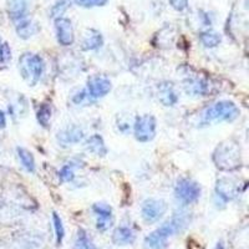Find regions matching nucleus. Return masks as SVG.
I'll return each mask as SVG.
<instances>
[{"instance_id":"29","label":"nucleus","mask_w":249,"mask_h":249,"mask_svg":"<svg viewBox=\"0 0 249 249\" xmlns=\"http://www.w3.org/2000/svg\"><path fill=\"white\" fill-rule=\"evenodd\" d=\"M10 59H12V49L8 43H3L1 53H0V64H6Z\"/></svg>"},{"instance_id":"12","label":"nucleus","mask_w":249,"mask_h":249,"mask_svg":"<svg viewBox=\"0 0 249 249\" xmlns=\"http://www.w3.org/2000/svg\"><path fill=\"white\" fill-rule=\"evenodd\" d=\"M184 89L188 93H192L196 96H206L210 90L207 80L199 76H188L184 80Z\"/></svg>"},{"instance_id":"32","label":"nucleus","mask_w":249,"mask_h":249,"mask_svg":"<svg viewBox=\"0 0 249 249\" xmlns=\"http://www.w3.org/2000/svg\"><path fill=\"white\" fill-rule=\"evenodd\" d=\"M215 249H224V248H223V244H222V243H218L217 247H215Z\"/></svg>"},{"instance_id":"4","label":"nucleus","mask_w":249,"mask_h":249,"mask_svg":"<svg viewBox=\"0 0 249 249\" xmlns=\"http://www.w3.org/2000/svg\"><path fill=\"white\" fill-rule=\"evenodd\" d=\"M239 108L232 101H219L204 111V120L207 122L227 121L232 122L239 116Z\"/></svg>"},{"instance_id":"33","label":"nucleus","mask_w":249,"mask_h":249,"mask_svg":"<svg viewBox=\"0 0 249 249\" xmlns=\"http://www.w3.org/2000/svg\"><path fill=\"white\" fill-rule=\"evenodd\" d=\"M1 46H3V41L0 40V53H1Z\"/></svg>"},{"instance_id":"24","label":"nucleus","mask_w":249,"mask_h":249,"mask_svg":"<svg viewBox=\"0 0 249 249\" xmlns=\"http://www.w3.org/2000/svg\"><path fill=\"white\" fill-rule=\"evenodd\" d=\"M18 217V212L10 207V204L0 202V221L13 222Z\"/></svg>"},{"instance_id":"14","label":"nucleus","mask_w":249,"mask_h":249,"mask_svg":"<svg viewBox=\"0 0 249 249\" xmlns=\"http://www.w3.org/2000/svg\"><path fill=\"white\" fill-rule=\"evenodd\" d=\"M136 239V234L128 227H119L112 234V242L117 246H127L132 244Z\"/></svg>"},{"instance_id":"20","label":"nucleus","mask_w":249,"mask_h":249,"mask_svg":"<svg viewBox=\"0 0 249 249\" xmlns=\"http://www.w3.org/2000/svg\"><path fill=\"white\" fill-rule=\"evenodd\" d=\"M18 156H19V160L23 164V167L25 168L28 172H34L35 171V160L34 156L30 151H28L26 148L18 147Z\"/></svg>"},{"instance_id":"19","label":"nucleus","mask_w":249,"mask_h":249,"mask_svg":"<svg viewBox=\"0 0 249 249\" xmlns=\"http://www.w3.org/2000/svg\"><path fill=\"white\" fill-rule=\"evenodd\" d=\"M104 44L102 35L97 30H89V34L85 35V39L82 41V50H96Z\"/></svg>"},{"instance_id":"11","label":"nucleus","mask_w":249,"mask_h":249,"mask_svg":"<svg viewBox=\"0 0 249 249\" xmlns=\"http://www.w3.org/2000/svg\"><path fill=\"white\" fill-rule=\"evenodd\" d=\"M92 211L97 215V230L101 232L107 231L112 226V208L106 203H95Z\"/></svg>"},{"instance_id":"15","label":"nucleus","mask_w":249,"mask_h":249,"mask_svg":"<svg viewBox=\"0 0 249 249\" xmlns=\"http://www.w3.org/2000/svg\"><path fill=\"white\" fill-rule=\"evenodd\" d=\"M6 5H8V13L13 20L24 19L28 9V1L26 0H6Z\"/></svg>"},{"instance_id":"7","label":"nucleus","mask_w":249,"mask_h":249,"mask_svg":"<svg viewBox=\"0 0 249 249\" xmlns=\"http://www.w3.org/2000/svg\"><path fill=\"white\" fill-rule=\"evenodd\" d=\"M157 122L152 115H142L135 122V137L140 142H150L155 139Z\"/></svg>"},{"instance_id":"23","label":"nucleus","mask_w":249,"mask_h":249,"mask_svg":"<svg viewBox=\"0 0 249 249\" xmlns=\"http://www.w3.org/2000/svg\"><path fill=\"white\" fill-rule=\"evenodd\" d=\"M37 121L39 124L43 126L44 128L49 127V124H50L51 120V107L48 104H43L40 106L39 110H37Z\"/></svg>"},{"instance_id":"18","label":"nucleus","mask_w":249,"mask_h":249,"mask_svg":"<svg viewBox=\"0 0 249 249\" xmlns=\"http://www.w3.org/2000/svg\"><path fill=\"white\" fill-rule=\"evenodd\" d=\"M85 147L86 150L96 156H105L107 153L105 142H104V139L100 135H92L90 139H88Z\"/></svg>"},{"instance_id":"30","label":"nucleus","mask_w":249,"mask_h":249,"mask_svg":"<svg viewBox=\"0 0 249 249\" xmlns=\"http://www.w3.org/2000/svg\"><path fill=\"white\" fill-rule=\"evenodd\" d=\"M173 9H176L177 12H183L184 9L188 6V0H168Z\"/></svg>"},{"instance_id":"6","label":"nucleus","mask_w":249,"mask_h":249,"mask_svg":"<svg viewBox=\"0 0 249 249\" xmlns=\"http://www.w3.org/2000/svg\"><path fill=\"white\" fill-rule=\"evenodd\" d=\"M176 198L183 204H191L196 202L201 196V187L192 179L184 178L178 181L175 190Z\"/></svg>"},{"instance_id":"27","label":"nucleus","mask_w":249,"mask_h":249,"mask_svg":"<svg viewBox=\"0 0 249 249\" xmlns=\"http://www.w3.org/2000/svg\"><path fill=\"white\" fill-rule=\"evenodd\" d=\"M75 4L81 8H95V6L106 5L107 0H74Z\"/></svg>"},{"instance_id":"8","label":"nucleus","mask_w":249,"mask_h":249,"mask_svg":"<svg viewBox=\"0 0 249 249\" xmlns=\"http://www.w3.org/2000/svg\"><path fill=\"white\" fill-rule=\"evenodd\" d=\"M215 192L218 197H221L224 201H230L237 197L241 192V182L238 179L230 178V177H223L218 179L215 184Z\"/></svg>"},{"instance_id":"5","label":"nucleus","mask_w":249,"mask_h":249,"mask_svg":"<svg viewBox=\"0 0 249 249\" xmlns=\"http://www.w3.org/2000/svg\"><path fill=\"white\" fill-rule=\"evenodd\" d=\"M168 210L167 203L162 199H156L150 198L146 199L142 204L141 208V214L143 221L148 224L156 223L159 222Z\"/></svg>"},{"instance_id":"21","label":"nucleus","mask_w":249,"mask_h":249,"mask_svg":"<svg viewBox=\"0 0 249 249\" xmlns=\"http://www.w3.org/2000/svg\"><path fill=\"white\" fill-rule=\"evenodd\" d=\"M199 40L206 48H215L222 41V37L214 31H203L199 34Z\"/></svg>"},{"instance_id":"3","label":"nucleus","mask_w":249,"mask_h":249,"mask_svg":"<svg viewBox=\"0 0 249 249\" xmlns=\"http://www.w3.org/2000/svg\"><path fill=\"white\" fill-rule=\"evenodd\" d=\"M44 69L45 64L40 55L25 53L19 57L20 75L29 86H35L40 81L44 74Z\"/></svg>"},{"instance_id":"22","label":"nucleus","mask_w":249,"mask_h":249,"mask_svg":"<svg viewBox=\"0 0 249 249\" xmlns=\"http://www.w3.org/2000/svg\"><path fill=\"white\" fill-rule=\"evenodd\" d=\"M74 249H96V247L92 243L91 238L89 237L85 231L79 230L76 235V241H75Z\"/></svg>"},{"instance_id":"28","label":"nucleus","mask_w":249,"mask_h":249,"mask_svg":"<svg viewBox=\"0 0 249 249\" xmlns=\"http://www.w3.org/2000/svg\"><path fill=\"white\" fill-rule=\"evenodd\" d=\"M60 178L64 182H70L74 179V166L72 164H65L60 171Z\"/></svg>"},{"instance_id":"16","label":"nucleus","mask_w":249,"mask_h":249,"mask_svg":"<svg viewBox=\"0 0 249 249\" xmlns=\"http://www.w3.org/2000/svg\"><path fill=\"white\" fill-rule=\"evenodd\" d=\"M159 99L164 106H173L177 102L178 97L176 93L175 88L171 82H164L159 89Z\"/></svg>"},{"instance_id":"17","label":"nucleus","mask_w":249,"mask_h":249,"mask_svg":"<svg viewBox=\"0 0 249 249\" xmlns=\"http://www.w3.org/2000/svg\"><path fill=\"white\" fill-rule=\"evenodd\" d=\"M37 31H39V26L31 20L21 19L18 21L17 34L21 39H30L31 36H34L36 34Z\"/></svg>"},{"instance_id":"2","label":"nucleus","mask_w":249,"mask_h":249,"mask_svg":"<svg viewBox=\"0 0 249 249\" xmlns=\"http://www.w3.org/2000/svg\"><path fill=\"white\" fill-rule=\"evenodd\" d=\"M213 162L218 170L232 172L242 167L241 146L235 140L227 139L215 147L213 152Z\"/></svg>"},{"instance_id":"1","label":"nucleus","mask_w":249,"mask_h":249,"mask_svg":"<svg viewBox=\"0 0 249 249\" xmlns=\"http://www.w3.org/2000/svg\"><path fill=\"white\" fill-rule=\"evenodd\" d=\"M191 218L190 214L186 212H178L176 213L170 221L166 222L163 226H161L159 230H156L155 232L151 233L146 239H144V244L150 249H163L167 246V239L176 233L182 232L187 228V226L190 224Z\"/></svg>"},{"instance_id":"13","label":"nucleus","mask_w":249,"mask_h":249,"mask_svg":"<svg viewBox=\"0 0 249 249\" xmlns=\"http://www.w3.org/2000/svg\"><path fill=\"white\" fill-rule=\"evenodd\" d=\"M84 139V131L80 127L72 124L69 127L64 128L57 133V141L62 144V146H68V144L79 143L81 140Z\"/></svg>"},{"instance_id":"26","label":"nucleus","mask_w":249,"mask_h":249,"mask_svg":"<svg viewBox=\"0 0 249 249\" xmlns=\"http://www.w3.org/2000/svg\"><path fill=\"white\" fill-rule=\"evenodd\" d=\"M53 221H54V228L55 234H56V243L57 246L62 243L64 235H65V230H64V224H62L61 218L57 215V213H53Z\"/></svg>"},{"instance_id":"25","label":"nucleus","mask_w":249,"mask_h":249,"mask_svg":"<svg viewBox=\"0 0 249 249\" xmlns=\"http://www.w3.org/2000/svg\"><path fill=\"white\" fill-rule=\"evenodd\" d=\"M71 5V0H57L56 3L54 4V6L51 8V13H50V17L51 18H61L64 15V13L70 8Z\"/></svg>"},{"instance_id":"31","label":"nucleus","mask_w":249,"mask_h":249,"mask_svg":"<svg viewBox=\"0 0 249 249\" xmlns=\"http://www.w3.org/2000/svg\"><path fill=\"white\" fill-rule=\"evenodd\" d=\"M6 126V119H5V113L0 110V128H4Z\"/></svg>"},{"instance_id":"9","label":"nucleus","mask_w":249,"mask_h":249,"mask_svg":"<svg viewBox=\"0 0 249 249\" xmlns=\"http://www.w3.org/2000/svg\"><path fill=\"white\" fill-rule=\"evenodd\" d=\"M55 30H56L57 43L60 45L70 46L74 44V28H72V24L68 18H57L55 20Z\"/></svg>"},{"instance_id":"10","label":"nucleus","mask_w":249,"mask_h":249,"mask_svg":"<svg viewBox=\"0 0 249 249\" xmlns=\"http://www.w3.org/2000/svg\"><path fill=\"white\" fill-rule=\"evenodd\" d=\"M111 81L105 76H93L88 81V92L91 99H100L105 97L111 91Z\"/></svg>"}]
</instances>
